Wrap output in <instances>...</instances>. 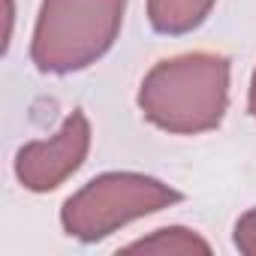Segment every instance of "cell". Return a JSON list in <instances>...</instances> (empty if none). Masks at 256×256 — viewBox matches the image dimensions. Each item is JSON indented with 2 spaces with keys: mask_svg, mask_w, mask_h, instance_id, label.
Segmentation results:
<instances>
[{
  "mask_svg": "<svg viewBox=\"0 0 256 256\" xmlns=\"http://www.w3.org/2000/svg\"><path fill=\"white\" fill-rule=\"evenodd\" d=\"M175 202H181V193L160 178L142 172H106L64 202L60 223L70 238L94 244L120 226L157 214Z\"/></svg>",
  "mask_w": 256,
  "mask_h": 256,
  "instance_id": "3957f363",
  "label": "cell"
},
{
  "mask_svg": "<svg viewBox=\"0 0 256 256\" xmlns=\"http://www.w3.org/2000/svg\"><path fill=\"white\" fill-rule=\"evenodd\" d=\"M90 151V120L82 108L66 114L64 126L52 139H36L18 148L16 178L30 193L58 190L70 175H76Z\"/></svg>",
  "mask_w": 256,
  "mask_h": 256,
  "instance_id": "277c9868",
  "label": "cell"
},
{
  "mask_svg": "<svg viewBox=\"0 0 256 256\" xmlns=\"http://www.w3.org/2000/svg\"><path fill=\"white\" fill-rule=\"evenodd\" d=\"M126 253H160V256H175V253H211V244L196 235L193 229H184V226H166V229H157L154 235L148 238H139V241H130L124 247Z\"/></svg>",
  "mask_w": 256,
  "mask_h": 256,
  "instance_id": "8992f818",
  "label": "cell"
},
{
  "mask_svg": "<svg viewBox=\"0 0 256 256\" xmlns=\"http://www.w3.org/2000/svg\"><path fill=\"white\" fill-rule=\"evenodd\" d=\"M229 106V60L211 52L166 58L148 70L139 108L157 130L196 136L220 126Z\"/></svg>",
  "mask_w": 256,
  "mask_h": 256,
  "instance_id": "6da1fadb",
  "label": "cell"
},
{
  "mask_svg": "<svg viewBox=\"0 0 256 256\" xmlns=\"http://www.w3.org/2000/svg\"><path fill=\"white\" fill-rule=\"evenodd\" d=\"M247 108H250V114L256 118V72H253V78H250V96H247Z\"/></svg>",
  "mask_w": 256,
  "mask_h": 256,
  "instance_id": "ba28073f",
  "label": "cell"
},
{
  "mask_svg": "<svg viewBox=\"0 0 256 256\" xmlns=\"http://www.w3.org/2000/svg\"><path fill=\"white\" fill-rule=\"evenodd\" d=\"M214 4L217 0H148V22L163 36H181L196 30Z\"/></svg>",
  "mask_w": 256,
  "mask_h": 256,
  "instance_id": "5b68a950",
  "label": "cell"
},
{
  "mask_svg": "<svg viewBox=\"0 0 256 256\" xmlns=\"http://www.w3.org/2000/svg\"><path fill=\"white\" fill-rule=\"evenodd\" d=\"M235 247L247 256H256V208L244 211L235 223Z\"/></svg>",
  "mask_w": 256,
  "mask_h": 256,
  "instance_id": "52a82bcc",
  "label": "cell"
},
{
  "mask_svg": "<svg viewBox=\"0 0 256 256\" xmlns=\"http://www.w3.org/2000/svg\"><path fill=\"white\" fill-rule=\"evenodd\" d=\"M124 6L126 0H42L30 60L48 76L88 70L114 46Z\"/></svg>",
  "mask_w": 256,
  "mask_h": 256,
  "instance_id": "7a4b0ae2",
  "label": "cell"
}]
</instances>
